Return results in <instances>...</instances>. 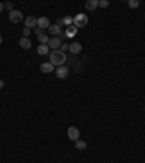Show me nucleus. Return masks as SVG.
<instances>
[{
  "mask_svg": "<svg viewBox=\"0 0 145 163\" xmlns=\"http://www.w3.org/2000/svg\"><path fill=\"white\" fill-rule=\"evenodd\" d=\"M66 60H67V57H66V54L61 51V50H54L51 54H49V63L52 66H62L64 63H66Z\"/></svg>",
  "mask_w": 145,
  "mask_h": 163,
  "instance_id": "obj_1",
  "label": "nucleus"
},
{
  "mask_svg": "<svg viewBox=\"0 0 145 163\" xmlns=\"http://www.w3.org/2000/svg\"><path fill=\"white\" fill-rule=\"evenodd\" d=\"M87 22H89V18H87V15H84V13H79V15H76V16L72 18V23H74L76 28L86 26Z\"/></svg>",
  "mask_w": 145,
  "mask_h": 163,
  "instance_id": "obj_2",
  "label": "nucleus"
},
{
  "mask_svg": "<svg viewBox=\"0 0 145 163\" xmlns=\"http://www.w3.org/2000/svg\"><path fill=\"white\" fill-rule=\"evenodd\" d=\"M9 19H10V22H12V23H19V22H22V20H23V15H22V12L16 10V9H13L12 12H9Z\"/></svg>",
  "mask_w": 145,
  "mask_h": 163,
  "instance_id": "obj_3",
  "label": "nucleus"
},
{
  "mask_svg": "<svg viewBox=\"0 0 145 163\" xmlns=\"http://www.w3.org/2000/svg\"><path fill=\"white\" fill-rule=\"evenodd\" d=\"M67 136H68V138L70 140H74V141H77L80 137V131L76 128V127H70L68 128V131H67Z\"/></svg>",
  "mask_w": 145,
  "mask_h": 163,
  "instance_id": "obj_4",
  "label": "nucleus"
},
{
  "mask_svg": "<svg viewBox=\"0 0 145 163\" xmlns=\"http://www.w3.org/2000/svg\"><path fill=\"white\" fill-rule=\"evenodd\" d=\"M68 67H66V66H59L58 69L55 70V74H57V77L58 79H66L67 76H68Z\"/></svg>",
  "mask_w": 145,
  "mask_h": 163,
  "instance_id": "obj_5",
  "label": "nucleus"
},
{
  "mask_svg": "<svg viewBox=\"0 0 145 163\" xmlns=\"http://www.w3.org/2000/svg\"><path fill=\"white\" fill-rule=\"evenodd\" d=\"M48 47L52 48V50H58L59 47H61V38H58V37L49 38V41H48Z\"/></svg>",
  "mask_w": 145,
  "mask_h": 163,
  "instance_id": "obj_6",
  "label": "nucleus"
},
{
  "mask_svg": "<svg viewBox=\"0 0 145 163\" xmlns=\"http://www.w3.org/2000/svg\"><path fill=\"white\" fill-rule=\"evenodd\" d=\"M25 28H29V29H31V28H36V26H38V19H36V18H35V16H28L26 19H25Z\"/></svg>",
  "mask_w": 145,
  "mask_h": 163,
  "instance_id": "obj_7",
  "label": "nucleus"
},
{
  "mask_svg": "<svg viewBox=\"0 0 145 163\" xmlns=\"http://www.w3.org/2000/svg\"><path fill=\"white\" fill-rule=\"evenodd\" d=\"M77 31H79V28H76L74 25L67 26V29H66V37H67V38H74V37L77 35Z\"/></svg>",
  "mask_w": 145,
  "mask_h": 163,
  "instance_id": "obj_8",
  "label": "nucleus"
},
{
  "mask_svg": "<svg viewBox=\"0 0 145 163\" xmlns=\"http://www.w3.org/2000/svg\"><path fill=\"white\" fill-rule=\"evenodd\" d=\"M81 44L80 42H72V44H70L68 45V50L71 51V54H79V52H81Z\"/></svg>",
  "mask_w": 145,
  "mask_h": 163,
  "instance_id": "obj_9",
  "label": "nucleus"
},
{
  "mask_svg": "<svg viewBox=\"0 0 145 163\" xmlns=\"http://www.w3.org/2000/svg\"><path fill=\"white\" fill-rule=\"evenodd\" d=\"M38 28H41V29H46V28H49V19L45 18V16L38 18Z\"/></svg>",
  "mask_w": 145,
  "mask_h": 163,
  "instance_id": "obj_10",
  "label": "nucleus"
},
{
  "mask_svg": "<svg viewBox=\"0 0 145 163\" xmlns=\"http://www.w3.org/2000/svg\"><path fill=\"white\" fill-rule=\"evenodd\" d=\"M97 6H99V0H87L84 3V7L87 10H96Z\"/></svg>",
  "mask_w": 145,
  "mask_h": 163,
  "instance_id": "obj_11",
  "label": "nucleus"
},
{
  "mask_svg": "<svg viewBox=\"0 0 145 163\" xmlns=\"http://www.w3.org/2000/svg\"><path fill=\"white\" fill-rule=\"evenodd\" d=\"M19 45L22 47L23 50H29V48L32 47V41L29 38H25V37H23V38L19 39Z\"/></svg>",
  "mask_w": 145,
  "mask_h": 163,
  "instance_id": "obj_12",
  "label": "nucleus"
},
{
  "mask_svg": "<svg viewBox=\"0 0 145 163\" xmlns=\"http://www.w3.org/2000/svg\"><path fill=\"white\" fill-rule=\"evenodd\" d=\"M49 34H52V35H55V37H58L59 34H61V26H58L57 23H54V25H49Z\"/></svg>",
  "mask_w": 145,
  "mask_h": 163,
  "instance_id": "obj_13",
  "label": "nucleus"
},
{
  "mask_svg": "<svg viewBox=\"0 0 145 163\" xmlns=\"http://www.w3.org/2000/svg\"><path fill=\"white\" fill-rule=\"evenodd\" d=\"M41 72H44V73L54 72V66L51 64V63H42V64H41Z\"/></svg>",
  "mask_w": 145,
  "mask_h": 163,
  "instance_id": "obj_14",
  "label": "nucleus"
},
{
  "mask_svg": "<svg viewBox=\"0 0 145 163\" xmlns=\"http://www.w3.org/2000/svg\"><path fill=\"white\" fill-rule=\"evenodd\" d=\"M48 51H49L48 44H41V45L38 47V54H39V55H45V54H48Z\"/></svg>",
  "mask_w": 145,
  "mask_h": 163,
  "instance_id": "obj_15",
  "label": "nucleus"
},
{
  "mask_svg": "<svg viewBox=\"0 0 145 163\" xmlns=\"http://www.w3.org/2000/svg\"><path fill=\"white\" fill-rule=\"evenodd\" d=\"M86 147H87V143L84 140H77V141H76V149H77V150H84Z\"/></svg>",
  "mask_w": 145,
  "mask_h": 163,
  "instance_id": "obj_16",
  "label": "nucleus"
},
{
  "mask_svg": "<svg viewBox=\"0 0 145 163\" xmlns=\"http://www.w3.org/2000/svg\"><path fill=\"white\" fill-rule=\"evenodd\" d=\"M62 25L71 26L72 25V18L71 16H66V18H62Z\"/></svg>",
  "mask_w": 145,
  "mask_h": 163,
  "instance_id": "obj_17",
  "label": "nucleus"
},
{
  "mask_svg": "<svg viewBox=\"0 0 145 163\" xmlns=\"http://www.w3.org/2000/svg\"><path fill=\"white\" fill-rule=\"evenodd\" d=\"M38 39H39L41 44H48V41H49V38H48V35H45V34H42V35H39L38 37Z\"/></svg>",
  "mask_w": 145,
  "mask_h": 163,
  "instance_id": "obj_18",
  "label": "nucleus"
},
{
  "mask_svg": "<svg viewBox=\"0 0 145 163\" xmlns=\"http://www.w3.org/2000/svg\"><path fill=\"white\" fill-rule=\"evenodd\" d=\"M128 5H129V7H132V9H137V7L139 6V2L138 0H129Z\"/></svg>",
  "mask_w": 145,
  "mask_h": 163,
  "instance_id": "obj_19",
  "label": "nucleus"
},
{
  "mask_svg": "<svg viewBox=\"0 0 145 163\" xmlns=\"http://www.w3.org/2000/svg\"><path fill=\"white\" fill-rule=\"evenodd\" d=\"M99 6L100 7H107L109 6V2H107V0H99Z\"/></svg>",
  "mask_w": 145,
  "mask_h": 163,
  "instance_id": "obj_20",
  "label": "nucleus"
},
{
  "mask_svg": "<svg viewBox=\"0 0 145 163\" xmlns=\"http://www.w3.org/2000/svg\"><path fill=\"white\" fill-rule=\"evenodd\" d=\"M5 7L12 12V10H13V3H12V2H7V3H5Z\"/></svg>",
  "mask_w": 145,
  "mask_h": 163,
  "instance_id": "obj_21",
  "label": "nucleus"
},
{
  "mask_svg": "<svg viewBox=\"0 0 145 163\" xmlns=\"http://www.w3.org/2000/svg\"><path fill=\"white\" fill-rule=\"evenodd\" d=\"M42 34H44V29H41V28L36 26V28H35V35H38V37H39V35H42Z\"/></svg>",
  "mask_w": 145,
  "mask_h": 163,
  "instance_id": "obj_22",
  "label": "nucleus"
},
{
  "mask_svg": "<svg viewBox=\"0 0 145 163\" xmlns=\"http://www.w3.org/2000/svg\"><path fill=\"white\" fill-rule=\"evenodd\" d=\"M59 48H61V51H62V52H66L67 50H68V44H61V47H59Z\"/></svg>",
  "mask_w": 145,
  "mask_h": 163,
  "instance_id": "obj_23",
  "label": "nucleus"
},
{
  "mask_svg": "<svg viewBox=\"0 0 145 163\" xmlns=\"http://www.w3.org/2000/svg\"><path fill=\"white\" fill-rule=\"evenodd\" d=\"M29 32H31V29H29V28H25V29H23V35H25V38H28Z\"/></svg>",
  "mask_w": 145,
  "mask_h": 163,
  "instance_id": "obj_24",
  "label": "nucleus"
},
{
  "mask_svg": "<svg viewBox=\"0 0 145 163\" xmlns=\"http://www.w3.org/2000/svg\"><path fill=\"white\" fill-rule=\"evenodd\" d=\"M5 87V82L3 80H0V89H3Z\"/></svg>",
  "mask_w": 145,
  "mask_h": 163,
  "instance_id": "obj_25",
  "label": "nucleus"
},
{
  "mask_svg": "<svg viewBox=\"0 0 145 163\" xmlns=\"http://www.w3.org/2000/svg\"><path fill=\"white\" fill-rule=\"evenodd\" d=\"M3 9H5V5H3V3H0V12H3Z\"/></svg>",
  "mask_w": 145,
  "mask_h": 163,
  "instance_id": "obj_26",
  "label": "nucleus"
},
{
  "mask_svg": "<svg viewBox=\"0 0 145 163\" xmlns=\"http://www.w3.org/2000/svg\"><path fill=\"white\" fill-rule=\"evenodd\" d=\"M59 37H61V38H67V37H66V32H61V34H59Z\"/></svg>",
  "mask_w": 145,
  "mask_h": 163,
  "instance_id": "obj_27",
  "label": "nucleus"
},
{
  "mask_svg": "<svg viewBox=\"0 0 145 163\" xmlns=\"http://www.w3.org/2000/svg\"><path fill=\"white\" fill-rule=\"evenodd\" d=\"M2 42H3V38H2V35H0V44H2Z\"/></svg>",
  "mask_w": 145,
  "mask_h": 163,
  "instance_id": "obj_28",
  "label": "nucleus"
},
{
  "mask_svg": "<svg viewBox=\"0 0 145 163\" xmlns=\"http://www.w3.org/2000/svg\"><path fill=\"white\" fill-rule=\"evenodd\" d=\"M144 112H145V106H144Z\"/></svg>",
  "mask_w": 145,
  "mask_h": 163,
  "instance_id": "obj_29",
  "label": "nucleus"
}]
</instances>
